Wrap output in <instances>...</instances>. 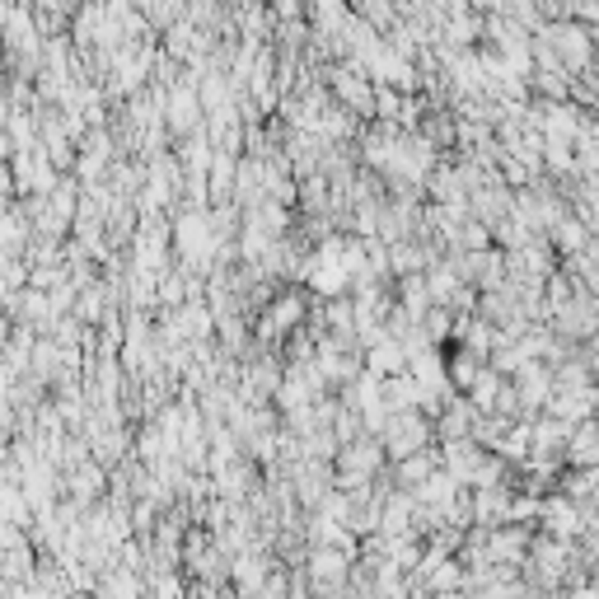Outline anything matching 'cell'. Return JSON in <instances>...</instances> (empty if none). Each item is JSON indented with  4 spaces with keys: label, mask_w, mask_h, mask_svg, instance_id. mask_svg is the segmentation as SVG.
<instances>
[{
    "label": "cell",
    "mask_w": 599,
    "mask_h": 599,
    "mask_svg": "<svg viewBox=\"0 0 599 599\" xmlns=\"http://www.w3.org/2000/svg\"><path fill=\"white\" fill-rule=\"evenodd\" d=\"M426 436H431V431H426V421H421L412 408H398L393 421L384 426V445H389L393 454H417V450L426 445Z\"/></svg>",
    "instance_id": "cell-1"
},
{
    "label": "cell",
    "mask_w": 599,
    "mask_h": 599,
    "mask_svg": "<svg viewBox=\"0 0 599 599\" xmlns=\"http://www.w3.org/2000/svg\"><path fill=\"white\" fill-rule=\"evenodd\" d=\"M548 47H557L562 66H585L590 52H594V38H590L581 24H557V28L548 33Z\"/></svg>",
    "instance_id": "cell-2"
},
{
    "label": "cell",
    "mask_w": 599,
    "mask_h": 599,
    "mask_svg": "<svg viewBox=\"0 0 599 599\" xmlns=\"http://www.w3.org/2000/svg\"><path fill=\"white\" fill-rule=\"evenodd\" d=\"M539 511H543L548 534H576V529H581V511H576L572 502H548V506H539Z\"/></svg>",
    "instance_id": "cell-3"
},
{
    "label": "cell",
    "mask_w": 599,
    "mask_h": 599,
    "mask_svg": "<svg viewBox=\"0 0 599 599\" xmlns=\"http://www.w3.org/2000/svg\"><path fill=\"white\" fill-rule=\"evenodd\" d=\"M178 244H183V253H188V258H202V253L211 249V235H207V220H202V216H192V220H183V225H178Z\"/></svg>",
    "instance_id": "cell-4"
},
{
    "label": "cell",
    "mask_w": 599,
    "mask_h": 599,
    "mask_svg": "<svg viewBox=\"0 0 599 599\" xmlns=\"http://www.w3.org/2000/svg\"><path fill=\"white\" fill-rule=\"evenodd\" d=\"M553 244H557V249H567V253L585 249V229H581V220H562V216H553Z\"/></svg>",
    "instance_id": "cell-5"
},
{
    "label": "cell",
    "mask_w": 599,
    "mask_h": 599,
    "mask_svg": "<svg viewBox=\"0 0 599 599\" xmlns=\"http://www.w3.org/2000/svg\"><path fill=\"white\" fill-rule=\"evenodd\" d=\"M300 314H305V300H300V295H286L281 305L272 310V319H268V323H272V328H290Z\"/></svg>",
    "instance_id": "cell-6"
},
{
    "label": "cell",
    "mask_w": 599,
    "mask_h": 599,
    "mask_svg": "<svg viewBox=\"0 0 599 599\" xmlns=\"http://www.w3.org/2000/svg\"><path fill=\"white\" fill-rule=\"evenodd\" d=\"M197 122V98L192 94H178V104H174V127L183 131V127H192Z\"/></svg>",
    "instance_id": "cell-7"
},
{
    "label": "cell",
    "mask_w": 599,
    "mask_h": 599,
    "mask_svg": "<svg viewBox=\"0 0 599 599\" xmlns=\"http://www.w3.org/2000/svg\"><path fill=\"white\" fill-rule=\"evenodd\" d=\"M473 5H478V10H496V5H502V0H473Z\"/></svg>",
    "instance_id": "cell-8"
}]
</instances>
